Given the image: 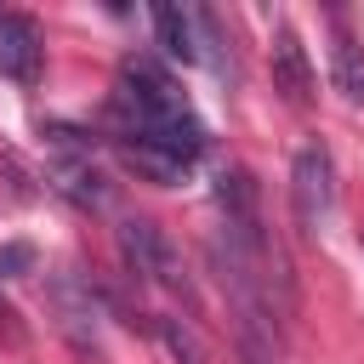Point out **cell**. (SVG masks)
I'll return each mask as SVG.
<instances>
[{"label": "cell", "instance_id": "6da1fadb", "mask_svg": "<svg viewBox=\"0 0 364 364\" xmlns=\"http://www.w3.org/2000/svg\"><path fill=\"white\" fill-rule=\"evenodd\" d=\"M119 114L131 119V136L142 142V148H154V154H165V159H176V165H188V159H199L205 154V125H199V114L188 108V97L154 68V63H142V57H131L125 68H119ZM125 136V142H131Z\"/></svg>", "mask_w": 364, "mask_h": 364}, {"label": "cell", "instance_id": "7a4b0ae2", "mask_svg": "<svg viewBox=\"0 0 364 364\" xmlns=\"http://www.w3.org/2000/svg\"><path fill=\"white\" fill-rule=\"evenodd\" d=\"M290 199H296V216L301 228H318L336 205V165L324 154V142H301L296 159H290Z\"/></svg>", "mask_w": 364, "mask_h": 364}, {"label": "cell", "instance_id": "3957f363", "mask_svg": "<svg viewBox=\"0 0 364 364\" xmlns=\"http://www.w3.org/2000/svg\"><path fill=\"white\" fill-rule=\"evenodd\" d=\"M216 210H222L228 245L245 250V256H262V199H256V182L245 171H222L216 176Z\"/></svg>", "mask_w": 364, "mask_h": 364}, {"label": "cell", "instance_id": "277c9868", "mask_svg": "<svg viewBox=\"0 0 364 364\" xmlns=\"http://www.w3.org/2000/svg\"><path fill=\"white\" fill-rule=\"evenodd\" d=\"M119 256H125V267H131L136 279L182 290V273H176V250H171V239H165V233H159L148 216H131V222H119Z\"/></svg>", "mask_w": 364, "mask_h": 364}, {"label": "cell", "instance_id": "5b68a950", "mask_svg": "<svg viewBox=\"0 0 364 364\" xmlns=\"http://www.w3.org/2000/svg\"><path fill=\"white\" fill-rule=\"evenodd\" d=\"M40 57H46V46H40L34 17L0 11V74L17 80V85H34V80H40Z\"/></svg>", "mask_w": 364, "mask_h": 364}, {"label": "cell", "instance_id": "8992f818", "mask_svg": "<svg viewBox=\"0 0 364 364\" xmlns=\"http://www.w3.org/2000/svg\"><path fill=\"white\" fill-rule=\"evenodd\" d=\"M273 85L290 102H307L313 97V68H307V51H301L296 28H273Z\"/></svg>", "mask_w": 364, "mask_h": 364}, {"label": "cell", "instance_id": "52a82bcc", "mask_svg": "<svg viewBox=\"0 0 364 364\" xmlns=\"http://www.w3.org/2000/svg\"><path fill=\"white\" fill-rule=\"evenodd\" d=\"M154 34L171 57H182V63L199 57V17H188L182 6H154Z\"/></svg>", "mask_w": 364, "mask_h": 364}, {"label": "cell", "instance_id": "ba28073f", "mask_svg": "<svg viewBox=\"0 0 364 364\" xmlns=\"http://www.w3.org/2000/svg\"><path fill=\"white\" fill-rule=\"evenodd\" d=\"M57 188L74 193L80 205H102V199H108V188H102V176L91 171V159H57Z\"/></svg>", "mask_w": 364, "mask_h": 364}, {"label": "cell", "instance_id": "9c48e42d", "mask_svg": "<svg viewBox=\"0 0 364 364\" xmlns=\"http://www.w3.org/2000/svg\"><path fill=\"white\" fill-rule=\"evenodd\" d=\"M336 85L347 102H364V51L347 34H336Z\"/></svg>", "mask_w": 364, "mask_h": 364}, {"label": "cell", "instance_id": "30bf717a", "mask_svg": "<svg viewBox=\"0 0 364 364\" xmlns=\"http://www.w3.org/2000/svg\"><path fill=\"white\" fill-rule=\"evenodd\" d=\"M159 330H165V341H171V353H176V364H205V358H199V347H193V336H188V330H182L176 318H165Z\"/></svg>", "mask_w": 364, "mask_h": 364}]
</instances>
